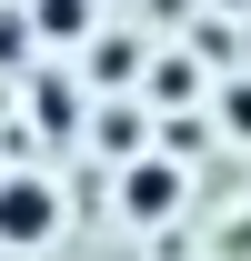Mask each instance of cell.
Here are the masks:
<instances>
[{
	"mask_svg": "<svg viewBox=\"0 0 251 261\" xmlns=\"http://www.w3.org/2000/svg\"><path fill=\"white\" fill-rule=\"evenodd\" d=\"M31 121L61 130V141L81 130V81H70V70H40V81H31Z\"/></svg>",
	"mask_w": 251,
	"mask_h": 261,
	"instance_id": "3",
	"label": "cell"
},
{
	"mask_svg": "<svg viewBox=\"0 0 251 261\" xmlns=\"http://www.w3.org/2000/svg\"><path fill=\"white\" fill-rule=\"evenodd\" d=\"M91 81H141V40H131V31H101L91 40Z\"/></svg>",
	"mask_w": 251,
	"mask_h": 261,
	"instance_id": "5",
	"label": "cell"
},
{
	"mask_svg": "<svg viewBox=\"0 0 251 261\" xmlns=\"http://www.w3.org/2000/svg\"><path fill=\"white\" fill-rule=\"evenodd\" d=\"M121 211H131L141 231H161L171 211H181V161H151V151L121 161Z\"/></svg>",
	"mask_w": 251,
	"mask_h": 261,
	"instance_id": "2",
	"label": "cell"
},
{
	"mask_svg": "<svg viewBox=\"0 0 251 261\" xmlns=\"http://www.w3.org/2000/svg\"><path fill=\"white\" fill-rule=\"evenodd\" d=\"M151 91H161V111H181V100L201 91V70H191V61H161V70H151Z\"/></svg>",
	"mask_w": 251,
	"mask_h": 261,
	"instance_id": "7",
	"label": "cell"
},
{
	"mask_svg": "<svg viewBox=\"0 0 251 261\" xmlns=\"http://www.w3.org/2000/svg\"><path fill=\"white\" fill-rule=\"evenodd\" d=\"M221 130H251V81H231V91H221Z\"/></svg>",
	"mask_w": 251,
	"mask_h": 261,
	"instance_id": "8",
	"label": "cell"
},
{
	"mask_svg": "<svg viewBox=\"0 0 251 261\" xmlns=\"http://www.w3.org/2000/svg\"><path fill=\"white\" fill-rule=\"evenodd\" d=\"M61 231V181L40 171H0V251H40Z\"/></svg>",
	"mask_w": 251,
	"mask_h": 261,
	"instance_id": "1",
	"label": "cell"
},
{
	"mask_svg": "<svg viewBox=\"0 0 251 261\" xmlns=\"http://www.w3.org/2000/svg\"><path fill=\"white\" fill-rule=\"evenodd\" d=\"M31 31L51 40V50H70V40H91V0H31Z\"/></svg>",
	"mask_w": 251,
	"mask_h": 261,
	"instance_id": "4",
	"label": "cell"
},
{
	"mask_svg": "<svg viewBox=\"0 0 251 261\" xmlns=\"http://www.w3.org/2000/svg\"><path fill=\"white\" fill-rule=\"evenodd\" d=\"M101 151H131V161H141V130H151V121H141V111H131V100H111V111H101Z\"/></svg>",
	"mask_w": 251,
	"mask_h": 261,
	"instance_id": "6",
	"label": "cell"
}]
</instances>
